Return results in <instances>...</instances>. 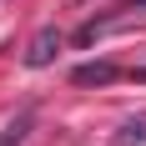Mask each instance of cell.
Instances as JSON below:
<instances>
[{"label":"cell","instance_id":"cell-1","mask_svg":"<svg viewBox=\"0 0 146 146\" xmlns=\"http://www.w3.org/2000/svg\"><path fill=\"white\" fill-rule=\"evenodd\" d=\"M116 76H121L116 60H86V66H76V71H71V81H76V86H111Z\"/></svg>","mask_w":146,"mask_h":146},{"label":"cell","instance_id":"cell-2","mask_svg":"<svg viewBox=\"0 0 146 146\" xmlns=\"http://www.w3.org/2000/svg\"><path fill=\"white\" fill-rule=\"evenodd\" d=\"M56 50H60V30H50V25H45L40 35L25 45V66H45V60L56 56Z\"/></svg>","mask_w":146,"mask_h":146},{"label":"cell","instance_id":"cell-3","mask_svg":"<svg viewBox=\"0 0 146 146\" xmlns=\"http://www.w3.org/2000/svg\"><path fill=\"white\" fill-rule=\"evenodd\" d=\"M30 121H35V111H30V106H20V111L0 126V146H20V141H25V131H30Z\"/></svg>","mask_w":146,"mask_h":146},{"label":"cell","instance_id":"cell-4","mask_svg":"<svg viewBox=\"0 0 146 146\" xmlns=\"http://www.w3.org/2000/svg\"><path fill=\"white\" fill-rule=\"evenodd\" d=\"M121 141L131 146V141H146V121H126L121 126Z\"/></svg>","mask_w":146,"mask_h":146}]
</instances>
